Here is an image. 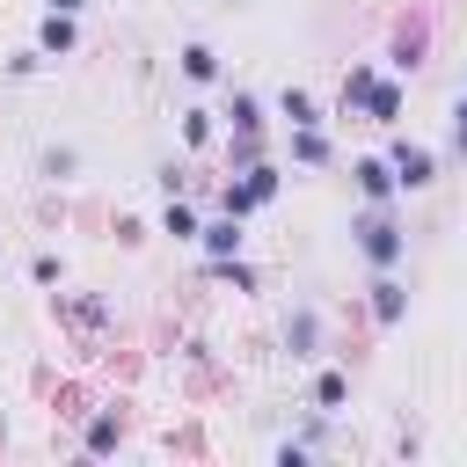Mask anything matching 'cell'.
Returning a JSON list of instances; mask_svg holds the SVG:
<instances>
[{
	"instance_id": "8992f818",
	"label": "cell",
	"mask_w": 467,
	"mask_h": 467,
	"mask_svg": "<svg viewBox=\"0 0 467 467\" xmlns=\"http://www.w3.org/2000/svg\"><path fill=\"white\" fill-rule=\"evenodd\" d=\"M197 234H204V248H212V255H234V248H241V219H234V212H226V219H212V226H197Z\"/></svg>"
},
{
	"instance_id": "8fae6325",
	"label": "cell",
	"mask_w": 467,
	"mask_h": 467,
	"mask_svg": "<svg viewBox=\"0 0 467 467\" xmlns=\"http://www.w3.org/2000/svg\"><path fill=\"white\" fill-rule=\"evenodd\" d=\"M372 88H379V80H372V66H350V80H343V109H350V102H365Z\"/></svg>"
},
{
	"instance_id": "30bf717a",
	"label": "cell",
	"mask_w": 467,
	"mask_h": 467,
	"mask_svg": "<svg viewBox=\"0 0 467 467\" xmlns=\"http://www.w3.org/2000/svg\"><path fill=\"white\" fill-rule=\"evenodd\" d=\"M182 73H190V80H212V73H219V58H212L204 44H190V51H182Z\"/></svg>"
},
{
	"instance_id": "5b68a950",
	"label": "cell",
	"mask_w": 467,
	"mask_h": 467,
	"mask_svg": "<svg viewBox=\"0 0 467 467\" xmlns=\"http://www.w3.org/2000/svg\"><path fill=\"white\" fill-rule=\"evenodd\" d=\"M358 190H365L372 204H387L401 182H394V168H387V161H358Z\"/></svg>"
},
{
	"instance_id": "3957f363",
	"label": "cell",
	"mask_w": 467,
	"mask_h": 467,
	"mask_svg": "<svg viewBox=\"0 0 467 467\" xmlns=\"http://www.w3.org/2000/svg\"><path fill=\"white\" fill-rule=\"evenodd\" d=\"M387 168H394V182H401V190H423V182H431V153H423V146H394V161H387Z\"/></svg>"
},
{
	"instance_id": "ba28073f",
	"label": "cell",
	"mask_w": 467,
	"mask_h": 467,
	"mask_svg": "<svg viewBox=\"0 0 467 467\" xmlns=\"http://www.w3.org/2000/svg\"><path fill=\"white\" fill-rule=\"evenodd\" d=\"M372 314H379V321H394V314H401V285H394L387 270H379V285H372Z\"/></svg>"
},
{
	"instance_id": "6da1fadb",
	"label": "cell",
	"mask_w": 467,
	"mask_h": 467,
	"mask_svg": "<svg viewBox=\"0 0 467 467\" xmlns=\"http://www.w3.org/2000/svg\"><path fill=\"white\" fill-rule=\"evenodd\" d=\"M358 248H365L372 270H394V263H401V226H394L387 212H365V219H358Z\"/></svg>"
},
{
	"instance_id": "5bb4252c",
	"label": "cell",
	"mask_w": 467,
	"mask_h": 467,
	"mask_svg": "<svg viewBox=\"0 0 467 467\" xmlns=\"http://www.w3.org/2000/svg\"><path fill=\"white\" fill-rule=\"evenodd\" d=\"M182 139H190V146H204V139H212V117H204V109H190V117H182Z\"/></svg>"
},
{
	"instance_id": "7a4b0ae2",
	"label": "cell",
	"mask_w": 467,
	"mask_h": 467,
	"mask_svg": "<svg viewBox=\"0 0 467 467\" xmlns=\"http://www.w3.org/2000/svg\"><path fill=\"white\" fill-rule=\"evenodd\" d=\"M270 197H277V175L255 161V168H248V182H234V190H226V212L241 219V212H255V204H270Z\"/></svg>"
},
{
	"instance_id": "ac0fdd59",
	"label": "cell",
	"mask_w": 467,
	"mask_h": 467,
	"mask_svg": "<svg viewBox=\"0 0 467 467\" xmlns=\"http://www.w3.org/2000/svg\"><path fill=\"white\" fill-rule=\"evenodd\" d=\"M460 153H467V95H460Z\"/></svg>"
},
{
	"instance_id": "9a60e30c",
	"label": "cell",
	"mask_w": 467,
	"mask_h": 467,
	"mask_svg": "<svg viewBox=\"0 0 467 467\" xmlns=\"http://www.w3.org/2000/svg\"><path fill=\"white\" fill-rule=\"evenodd\" d=\"M314 401H321V409H336V401H343V372H321V387H314Z\"/></svg>"
},
{
	"instance_id": "4fadbf2b",
	"label": "cell",
	"mask_w": 467,
	"mask_h": 467,
	"mask_svg": "<svg viewBox=\"0 0 467 467\" xmlns=\"http://www.w3.org/2000/svg\"><path fill=\"white\" fill-rule=\"evenodd\" d=\"M117 445V416H95V431H88V452H109Z\"/></svg>"
},
{
	"instance_id": "e0dca14e",
	"label": "cell",
	"mask_w": 467,
	"mask_h": 467,
	"mask_svg": "<svg viewBox=\"0 0 467 467\" xmlns=\"http://www.w3.org/2000/svg\"><path fill=\"white\" fill-rule=\"evenodd\" d=\"M51 7H58V15H80V7H88V0H51Z\"/></svg>"
},
{
	"instance_id": "9c48e42d",
	"label": "cell",
	"mask_w": 467,
	"mask_h": 467,
	"mask_svg": "<svg viewBox=\"0 0 467 467\" xmlns=\"http://www.w3.org/2000/svg\"><path fill=\"white\" fill-rule=\"evenodd\" d=\"M226 117H234V131H263V102H255V95H234Z\"/></svg>"
},
{
	"instance_id": "277c9868",
	"label": "cell",
	"mask_w": 467,
	"mask_h": 467,
	"mask_svg": "<svg viewBox=\"0 0 467 467\" xmlns=\"http://www.w3.org/2000/svg\"><path fill=\"white\" fill-rule=\"evenodd\" d=\"M36 51H44V58L73 51V15H58V7H51V15H44V29H36Z\"/></svg>"
},
{
	"instance_id": "7c38bea8",
	"label": "cell",
	"mask_w": 467,
	"mask_h": 467,
	"mask_svg": "<svg viewBox=\"0 0 467 467\" xmlns=\"http://www.w3.org/2000/svg\"><path fill=\"white\" fill-rule=\"evenodd\" d=\"M365 102H372V117H379V124H394V109H401V88H372Z\"/></svg>"
},
{
	"instance_id": "2e32d148",
	"label": "cell",
	"mask_w": 467,
	"mask_h": 467,
	"mask_svg": "<svg viewBox=\"0 0 467 467\" xmlns=\"http://www.w3.org/2000/svg\"><path fill=\"white\" fill-rule=\"evenodd\" d=\"M168 234H197V212L190 204H168Z\"/></svg>"
},
{
	"instance_id": "52a82bcc",
	"label": "cell",
	"mask_w": 467,
	"mask_h": 467,
	"mask_svg": "<svg viewBox=\"0 0 467 467\" xmlns=\"http://www.w3.org/2000/svg\"><path fill=\"white\" fill-rule=\"evenodd\" d=\"M277 109L292 117V131H299V124H321V109H314V95H306V88H285V95H277Z\"/></svg>"
}]
</instances>
